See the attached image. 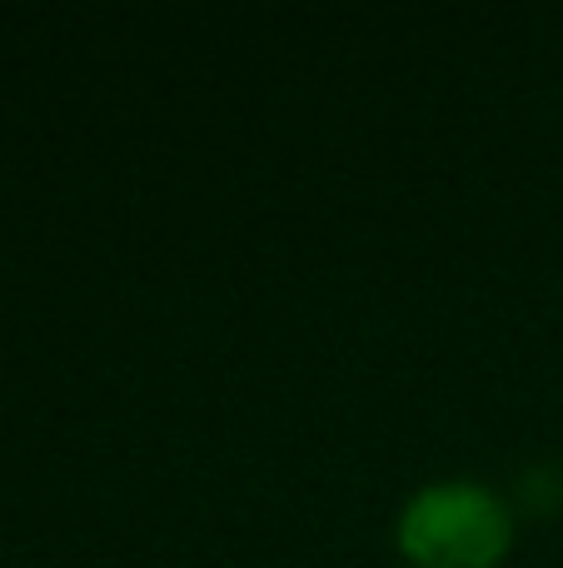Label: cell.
Instances as JSON below:
<instances>
[{
  "label": "cell",
  "instance_id": "obj_1",
  "mask_svg": "<svg viewBox=\"0 0 563 568\" xmlns=\"http://www.w3.org/2000/svg\"><path fill=\"white\" fill-rule=\"evenodd\" d=\"M514 539V514L489 484H424L399 514V549L419 568H489Z\"/></svg>",
  "mask_w": 563,
  "mask_h": 568
}]
</instances>
